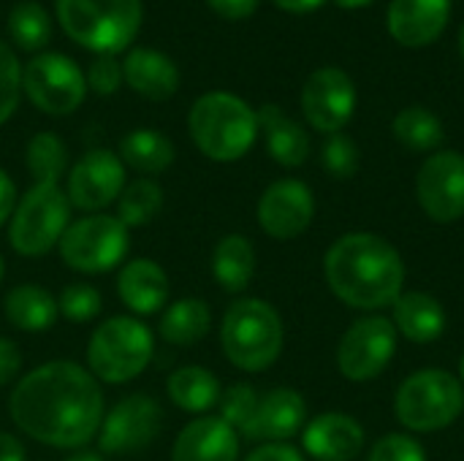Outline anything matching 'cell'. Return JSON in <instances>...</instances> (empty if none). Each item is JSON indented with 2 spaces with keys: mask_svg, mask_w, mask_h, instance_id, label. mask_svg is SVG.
Segmentation results:
<instances>
[{
  "mask_svg": "<svg viewBox=\"0 0 464 461\" xmlns=\"http://www.w3.org/2000/svg\"><path fill=\"white\" fill-rule=\"evenodd\" d=\"M14 427L49 448L79 451L98 437L106 416L103 389L76 361H46L24 372L8 397Z\"/></svg>",
  "mask_w": 464,
  "mask_h": 461,
  "instance_id": "1",
  "label": "cell"
},
{
  "mask_svg": "<svg viewBox=\"0 0 464 461\" xmlns=\"http://www.w3.org/2000/svg\"><path fill=\"white\" fill-rule=\"evenodd\" d=\"M405 274L400 250L370 231L340 236L324 255V277L329 291L343 304L362 312L392 307L402 293Z\"/></svg>",
  "mask_w": 464,
  "mask_h": 461,
  "instance_id": "2",
  "label": "cell"
},
{
  "mask_svg": "<svg viewBox=\"0 0 464 461\" xmlns=\"http://www.w3.org/2000/svg\"><path fill=\"white\" fill-rule=\"evenodd\" d=\"M188 133L196 149L215 163L242 160L258 139L256 109L226 90L204 92L188 111Z\"/></svg>",
  "mask_w": 464,
  "mask_h": 461,
  "instance_id": "3",
  "label": "cell"
},
{
  "mask_svg": "<svg viewBox=\"0 0 464 461\" xmlns=\"http://www.w3.org/2000/svg\"><path fill=\"white\" fill-rule=\"evenodd\" d=\"M285 345V329L280 312L256 296L237 299L220 323V348L231 367L242 372L269 370Z\"/></svg>",
  "mask_w": 464,
  "mask_h": 461,
  "instance_id": "4",
  "label": "cell"
},
{
  "mask_svg": "<svg viewBox=\"0 0 464 461\" xmlns=\"http://www.w3.org/2000/svg\"><path fill=\"white\" fill-rule=\"evenodd\" d=\"M57 22L71 41L95 54L125 52L141 30V0H57Z\"/></svg>",
  "mask_w": 464,
  "mask_h": 461,
  "instance_id": "5",
  "label": "cell"
},
{
  "mask_svg": "<svg viewBox=\"0 0 464 461\" xmlns=\"http://www.w3.org/2000/svg\"><path fill=\"white\" fill-rule=\"evenodd\" d=\"M84 356L87 370L98 383L125 386L150 367L155 334L133 315H111L92 329Z\"/></svg>",
  "mask_w": 464,
  "mask_h": 461,
  "instance_id": "6",
  "label": "cell"
},
{
  "mask_svg": "<svg viewBox=\"0 0 464 461\" xmlns=\"http://www.w3.org/2000/svg\"><path fill=\"white\" fill-rule=\"evenodd\" d=\"M464 413L462 380L446 370H419L402 380L394 416L408 432H440Z\"/></svg>",
  "mask_w": 464,
  "mask_h": 461,
  "instance_id": "7",
  "label": "cell"
},
{
  "mask_svg": "<svg viewBox=\"0 0 464 461\" xmlns=\"http://www.w3.org/2000/svg\"><path fill=\"white\" fill-rule=\"evenodd\" d=\"M71 201L60 182H33L8 220V242L22 258H41L57 247L71 226Z\"/></svg>",
  "mask_w": 464,
  "mask_h": 461,
  "instance_id": "8",
  "label": "cell"
},
{
  "mask_svg": "<svg viewBox=\"0 0 464 461\" xmlns=\"http://www.w3.org/2000/svg\"><path fill=\"white\" fill-rule=\"evenodd\" d=\"M130 247V231L117 215H84L71 220L63 239L57 242L60 261L79 274H106L125 264Z\"/></svg>",
  "mask_w": 464,
  "mask_h": 461,
  "instance_id": "9",
  "label": "cell"
},
{
  "mask_svg": "<svg viewBox=\"0 0 464 461\" xmlns=\"http://www.w3.org/2000/svg\"><path fill=\"white\" fill-rule=\"evenodd\" d=\"M22 92L38 111L65 117L84 103L87 79L71 57L60 52H41L22 68Z\"/></svg>",
  "mask_w": 464,
  "mask_h": 461,
  "instance_id": "10",
  "label": "cell"
},
{
  "mask_svg": "<svg viewBox=\"0 0 464 461\" xmlns=\"http://www.w3.org/2000/svg\"><path fill=\"white\" fill-rule=\"evenodd\" d=\"M397 329L392 318L370 312L348 326L337 345V370L351 383H370L386 372L397 353Z\"/></svg>",
  "mask_w": 464,
  "mask_h": 461,
  "instance_id": "11",
  "label": "cell"
},
{
  "mask_svg": "<svg viewBox=\"0 0 464 461\" xmlns=\"http://www.w3.org/2000/svg\"><path fill=\"white\" fill-rule=\"evenodd\" d=\"M163 432V408L150 394H128L101 421L98 451L109 456H128L150 448Z\"/></svg>",
  "mask_w": 464,
  "mask_h": 461,
  "instance_id": "12",
  "label": "cell"
},
{
  "mask_svg": "<svg viewBox=\"0 0 464 461\" xmlns=\"http://www.w3.org/2000/svg\"><path fill=\"white\" fill-rule=\"evenodd\" d=\"M416 198L432 223L451 226L464 217V155L457 149L432 152L416 174Z\"/></svg>",
  "mask_w": 464,
  "mask_h": 461,
  "instance_id": "13",
  "label": "cell"
},
{
  "mask_svg": "<svg viewBox=\"0 0 464 461\" xmlns=\"http://www.w3.org/2000/svg\"><path fill=\"white\" fill-rule=\"evenodd\" d=\"M125 185V163L120 155L111 149H90L68 168L65 196L73 209L98 215L109 204H117Z\"/></svg>",
  "mask_w": 464,
  "mask_h": 461,
  "instance_id": "14",
  "label": "cell"
},
{
  "mask_svg": "<svg viewBox=\"0 0 464 461\" xmlns=\"http://www.w3.org/2000/svg\"><path fill=\"white\" fill-rule=\"evenodd\" d=\"M302 111L318 133H343L356 111L353 79L334 65L313 71L302 87Z\"/></svg>",
  "mask_w": 464,
  "mask_h": 461,
  "instance_id": "15",
  "label": "cell"
},
{
  "mask_svg": "<svg viewBox=\"0 0 464 461\" xmlns=\"http://www.w3.org/2000/svg\"><path fill=\"white\" fill-rule=\"evenodd\" d=\"M256 217L266 236L277 242H291L302 236L315 217L313 190L302 179H277L261 193Z\"/></svg>",
  "mask_w": 464,
  "mask_h": 461,
  "instance_id": "16",
  "label": "cell"
},
{
  "mask_svg": "<svg viewBox=\"0 0 464 461\" xmlns=\"http://www.w3.org/2000/svg\"><path fill=\"white\" fill-rule=\"evenodd\" d=\"M307 424V402L294 389H275L258 399L247 427L239 432L250 443H288Z\"/></svg>",
  "mask_w": 464,
  "mask_h": 461,
  "instance_id": "17",
  "label": "cell"
},
{
  "mask_svg": "<svg viewBox=\"0 0 464 461\" xmlns=\"http://www.w3.org/2000/svg\"><path fill=\"white\" fill-rule=\"evenodd\" d=\"M451 19V0H392L386 24L397 43L421 49L435 43Z\"/></svg>",
  "mask_w": 464,
  "mask_h": 461,
  "instance_id": "18",
  "label": "cell"
},
{
  "mask_svg": "<svg viewBox=\"0 0 464 461\" xmlns=\"http://www.w3.org/2000/svg\"><path fill=\"white\" fill-rule=\"evenodd\" d=\"M117 296L130 310V315L150 318L169 307L171 280L158 261L130 258L117 274Z\"/></svg>",
  "mask_w": 464,
  "mask_h": 461,
  "instance_id": "19",
  "label": "cell"
},
{
  "mask_svg": "<svg viewBox=\"0 0 464 461\" xmlns=\"http://www.w3.org/2000/svg\"><path fill=\"white\" fill-rule=\"evenodd\" d=\"M171 461H239V432L218 416H198L174 437Z\"/></svg>",
  "mask_w": 464,
  "mask_h": 461,
  "instance_id": "20",
  "label": "cell"
},
{
  "mask_svg": "<svg viewBox=\"0 0 464 461\" xmlns=\"http://www.w3.org/2000/svg\"><path fill=\"white\" fill-rule=\"evenodd\" d=\"M302 446L315 461H353L364 448V427L348 413H321L304 424Z\"/></svg>",
  "mask_w": 464,
  "mask_h": 461,
  "instance_id": "21",
  "label": "cell"
},
{
  "mask_svg": "<svg viewBox=\"0 0 464 461\" xmlns=\"http://www.w3.org/2000/svg\"><path fill=\"white\" fill-rule=\"evenodd\" d=\"M122 82L152 103L169 101L179 90V68L166 52L133 46L122 60Z\"/></svg>",
  "mask_w": 464,
  "mask_h": 461,
  "instance_id": "22",
  "label": "cell"
},
{
  "mask_svg": "<svg viewBox=\"0 0 464 461\" xmlns=\"http://www.w3.org/2000/svg\"><path fill=\"white\" fill-rule=\"evenodd\" d=\"M256 114H258V130H264L269 158L283 168L304 166L310 158V133L275 103L261 106Z\"/></svg>",
  "mask_w": 464,
  "mask_h": 461,
  "instance_id": "23",
  "label": "cell"
},
{
  "mask_svg": "<svg viewBox=\"0 0 464 461\" xmlns=\"http://www.w3.org/2000/svg\"><path fill=\"white\" fill-rule=\"evenodd\" d=\"M394 310V329L397 334H402L405 340L416 342V345H427L443 337L446 331V310L440 304V299H435L432 293L424 291H402L400 299L392 304Z\"/></svg>",
  "mask_w": 464,
  "mask_h": 461,
  "instance_id": "24",
  "label": "cell"
},
{
  "mask_svg": "<svg viewBox=\"0 0 464 461\" xmlns=\"http://www.w3.org/2000/svg\"><path fill=\"white\" fill-rule=\"evenodd\" d=\"M3 315H5V321L16 331L44 334V331H49L57 323L60 310H57V299L44 285L22 283V285H14L5 293V299H3Z\"/></svg>",
  "mask_w": 464,
  "mask_h": 461,
  "instance_id": "25",
  "label": "cell"
},
{
  "mask_svg": "<svg viewBox=\"0 0 464 461\" xmlns=\"http://www.w3.org/2000/svg\"><path fill=\"white\" fill-rule=\"evenodd\" d=\"M223 394L220 380L198 364H188L174 370L166 378V397L171 399L174 408L190 416H207L212 408H218Z\"/></svg>",
  "mask_w": 464,
  "mask_h": 461,
  "instance_id": "26",
  "label": "cell"
},
{
  "mask_svg": "<svg viewBox=\"0 0 464 461\" xmlns=\"http://www.w3.org/2000/svg\"><path fill=\"white\" fill-rule=\"evenodd\" d=\"M209 329H212V310L204 299H196V296L169 302L158 323L160 340L174 348L198 345L209 334Z\"/></svg>",
  "mask_w": 464,
  "mask_h": 461,
  "instance_id": "27",
  "label": "cell"
},
{
  "mask_svg": "<svg viewBox=\"0 0 464 461\" xmlns=\"http://www.w3.org/2000/svg\"><path fill=\"white\" fill-rule=\"evenodd\" d=\"M212 277L226 293H242L256 277V247L242 234H226L212 250Z\"/></svg>",
  "mask_w": 464,
  "mask_h": 461,
  "instance_id": "28",
  "label": "cell"
},
{
  "mask_svg": "<svg viewBox=\"0 0 464 461\" xmlns=\"http://www.w3.org/2000/svg\"><path fill=\"white\" fill-rule=\"evenodd\" d=\"M120 160L125 163V168H133L136 174L155 177L174 166L177 149L166 133H160L155 128H136L122 136Z\"/></svg>",
  "mask_w": 464,
  "mask_h": 461,
  "instance_id": "29",
  "label": "cell"
},
{
  "mask_svg": "<svg viewBox=\"0 0 464 461\" xmlns=\"http://www.w3.org/2000/svg\"><path fill=\"white\" fill-rule=\"evenodd\" d=\"M394 139L413 149V152H438V147L446 139L443 122L435 111L424 109V106H408L402 109L394 122H392Z\"/></svg>",
  "mask_w": 464,
  "mask_h": 461,
  "instance_id": "30",
  "label": "cell"
},
{
  "mask_svg": "<svg viewBox=\"0 0 464 461\" xmlns=\"http://www.w3.org/2000/svg\"><path fill=\"white\" fill-rule=\"evenodd\" d=\"M163 187L152 177L130 179L117 198V220L130 231L150 226L163 209Z\"/></svg>",
  "mask_w": 464,
  "mask_h": 461,
  "instance_id": "31",
  "label": "cell"
},
{
  "mask_svg": "<svg viewBox=\"0 0 464 461\" xmlns=\"http://www.w3.org/2000/svg\"><path fill=\"white\" fill-rule=\"evenodd\" d=\"M24 163L33 182H60L68 168V149L52 130H41L27 141Z\"/></svg>",
  "mask_w": 464,
  "mask_h": 461,
  "instance_id": "32",
  "label": "cell"
},
{
  "mask_svg": "<svg viewBox=\"0 0 464 461\" xmlns=\"http://www.w3.org/2000/svg\"><path fill=\"white\" fill-rule=\"evenodd\" d=\"M8 33L24 52H41L52 38V19L35 0H22L8 14Z\"/></svg>",
  "mask_w": 464,
  "mask_h": 461,
  "instance_id": "33",
  "label": "cell"
},
{
  "mask_svg": "<svg viewBox=\"0 0 464 461\" xmlns=\"http://www.w3.org/2000/svg\"><path fill=\"white\" fill-rule=\"evenodd\" d=\"M57 310L71 323H90L103 310V296L90 283H68L57 296Z\"/></svg>",
  "mask_w": 464,
  "mask_h": 461,
  "instance_id": "34",
  "label": "cell"
},
{
  "mask_svg": "<svg viewBox=\"0 0 464 461\" xmlns=\"http://www.w3.org/2000/svg\"><path fill=\"white\" fill-rule=\"evenodd\" d=\"M258 399L261 397L256 394V389L250 383H234L220 394V402H218L220 416L218 418H223L237 432H242L247 427V421L253 418V413L258 408Z\"/></svg>",
  "mask_w": 464,
  "mask_h": 461,
  "instance_id": "35",
  "label": "cell"
},
{
  "mask_svg": "<svg viewBox=\"0 0 464 461\" xmlns=\"http://www.w3.org/2000/svg\"><path fill=\"white\" fill-rule=\"evenodd\" d=\"M22 98V65L8 43L0 41V125H5Z\"/></svg>",
  "mask_w": 464,
  "mask_h": 461,
  "instance_id": "36",
  "label": "cell"
},
{
  "mask_svg": "<svg viewBox=\"0 0 464 461\" xmlns=\"http://www.w3.org/2000/svg\"><path fill=\"white\" fill-rule=\"evenodd\" d=\"M321 160L334 179H351L359 171V147L351 136L332 133L321 149Z\"/></svg>",
  "mask_w": 464,
  "mask_h": 461,
  "instance_id": "37",
  "label": "cell"
},
{
  "mask_svg": "<svg viewBox=\"0 0 464 461\" xmlns=\"http://www.w3.org/2000/svg\"><path fill=\"white\" fill-rule=\"evenodd\" d=\"M367 461H427V451L416 437L394 432L372 446Z\"/></svg>",
  "mask_w": 464,
  "mask_h": 461,
  "instance_id": "38",
  "label": "cell"
},
{
  "mask_svg": "<svg viewBox=\"0 0 464 461\" xmlns=\"http://www.w3.org/2000/svg\"><path fill=\"white\" fill-rule=\"evenodd\" d=\"M84 79L92 92L114 95L122 84V62H117V57H111V54H95Z\"/></svg>",
  "mask_w": 464,
  "mask_h": 461,
  "instance_id": "39",
  "label": "cell"
},
{
  "mask_svg": "<svg viewBox=\"0 0 464 461\" xmlns=\"http://www.w3.org/2000/svg\"><path fill=\"white\" fill-rule=\"evenodd\" d=\"M22 372V351L14 340L0 337V389L14 383Z\"/></svg>",
  "mask_w": 464,
  "mask_h": 461,
  "instance_id": "40",
  "label": "cell"
},
{
  "mask_svg": "<svg viewBox=\"0 0 464 461\" xmlns=\"http://www.w3.org/2000/svg\"><path fill=\"white\" fill-rule=\"evenodd\" d=\"M242 461H307L299 448L288 443H264L256 451H250Z\"/></svg>",
  "mask_w": 464,
  "mask_h": 461,
  "instance_id": "41",
  "label": "cell"
},
{
  "mask_svg": "<svg viewBox=\"0 0 464 461\" xmlns=\"http://www.w3.org/2000/svg\"><path fill=\"white\" fill-rule=\"evenodd\" d=\"M207 3L223 19H247L258 8V0H207Z\"/></svg>",
  "mask_w": 464,
  "mask_h": 461,
  "instance_id": "42",
  "label": "cell"
},
{
  "mask_svg": "<svg viewBox=\"0 0 464 461\" xmlns=\"http://www.w3.org/2000/svg\"><path fill=\"white\" fill-rule=\"evenodd\" d=\"M16 201H19L16 185H14V179L8 177V171L0 168V228L11 220V215H14V209H16Z\"/></svg>",
  "mask_w": 464,
  "mask_h": 461,
  "instance_id": "43",
  "label": "cell"
},
{
  "mask_svg": "<svg viewBox=\"0 0 464 461\" xmlns=\"http://www.w3.org/2000/svg\"><path fill=\"white\" fill-rule=\"evenodd\" d=\"M0 461H27L22 440L11 432H0Z\"/></svg>",
  "mask_w": 464,
  "mask_h": 461,
  "instance_id": "44",
  "label": "cell"
},
{
  "mask_svg": "<svg viewBox=\"0 0 464 461\" xmlns=\"http://www.w3.org/2000/svg\"><path fill=\"white\" fill-rule=\"evenodd\" d=\"M272 3L288 14H310L324 5V0H272Z\"/></svg>",
  "mask_w": 464,
  "mask_h": 461,
  "instance_id": "45",
  "label": "cell"
},
{
  "mask_svg": "<svg viewBox=\"0 0 464 461\" xmlns=\"http://www.w3.org/2000/svg\"><path fill=\"white\" fill-rule=\"evenodd\" d=\"M65 461H106V454H101V451H90V448H79V451H73V454H71Z\"/></svg>",
  "mask_w": 464,
  "mask_h": 461,
  "instance_id": "46",
  "label": "cell"
},
{
  "mask_svg": "<svg viewBox=\"0 0 464 461\" xmlns=\"http://www.w3.org/2000/svg\"><path fill=\"white\" fill-rule=\"evenodd\" d=\"M340 8H345V11H353V8H364V5H370L372 0H334Z\"/></svg>",
  "mask_w": 464,
  "mask_h": 461,
  "instance_id": "47",
  "label": "cell"
},
{
  "mask_svg": "<svg viewBox=\"0 0 464 461\" xmlns=\"http://www.w3.org/2000/svg\"><path fill=\"white\" fill-rule=\"evenodd\" d=\"M459 54H462V62H464V24H462V30H459Z\"/></svg>",
  "mask_w": 464,
  "mask_h": 461,
  "instance_id": "48",
  "label": "cell"
},
{
  "mask_svg": "<svg viewBox=\"0 0 464 461\" xmlns=\"http://www.w3.org/2000/svg\"><path fill=\"white\" fill-rule=\"evenodd\" d=\"M3 277H5V261H3V253H0V283H3Z\"/></svg>",
  "mask_w": 464,
  "mask_h": 461,
  "instance_id": "49",
  "label": "cell"
},
{
  "mask_svg": "<svg viewBox=\"0 0 464 461\" xmlns=\"http://www.w3.org/2000/svg\"><path fill=\"white\" fill-rule=\"evenodd\" d=\"M459 380H462V386H464V353H462V359H459Z\"/></svg>",
  "mask_w": 464,
  "mask_h": 461,
  "instance_id": "50",
  "label": "cell"
}]
</instances>
